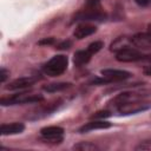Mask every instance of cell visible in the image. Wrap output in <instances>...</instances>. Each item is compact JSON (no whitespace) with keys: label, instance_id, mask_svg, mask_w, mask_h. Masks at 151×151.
<instances>
[{"label":"cell","instance_id":"6da1fadb","mask_svg":"<svg viewBox=\"0 0 151 151\" xmlns=\"http://www.w3.org/2000/svg\"><path fill=\"white\" fill-rule=\"evenodd\" d=\"M67 64H68V59L66 55L59 54L53 57L52 59H50L42 67V71L45 74L50 76V77H57L63 74L66 68H67Z\"/></svg>","mask_w":151,"mask_h":151},{"label":"cell","instance_id":"7a4b0ae2","mask_svg":"<svg viewBox=\"0 0 151 151\" xmlns=\"http://www.w3.org/2000/svg\"><path fill=\"white\" fill-rule=\"evenodd\" d=\"M105 18H106V14L101 9L100 5H96V6L85 5V8L79 11L73 17V21H90V20L101 21V20H105Z\"/></svg>","mask_w":151,"mask_h":151},{"label":"cell","instance_id":"3957f363","mask_svg":"<svg viewBox=\"0 0 151 151\" xmlns=\"http://www.w3.org/2000/svg\"><path fill=\"white\" fill-rule=\"evenodd\" d=\"M44 98L40 94H31V93H18L13 94L11 97H4L0 100V104L2 106L8 105H18V104H28V103H38L41 101Z\"/></svg>","mask_w":151,"mask_h":151},{"label":"cell","instance_id":"277c9868","mask_svg":"<svg viewBox=\"0 0 151 151\" xmlns=\"http://www.w3.org/2000/svg\"><path fill=\"white\" fill-rule=\"evenodd\" d=\"M149 91H140V92H136V91H130V92H123L120 94H118L113 100H112V105L116 107H119L124 104H130V103H134V101H140L144 100L147 96H149Z\"/></svg>","mask_w":151,"mask_h":151},{"label":"cell","instance_id":"5b68a950","mask_svg":"<svg viewBox=\"0 0 151 151\" xmlns=\"http://www.w3.org/2000/svg\"><path fill=\"white\" fill-rule=\"evenodd\" d=\"M40 134L46 142L58 144L63 142L64 129L60 126H46L40 130Z\"/></svg>","mask_w":151,"mask_h":151},{"label":"cell","instance_id":"8992f818","mask_svg":"<svg viewBox=\"0 0 151 151\" xmlns=\"http://www.w3.org/2000/svg\"><path fill=\"white\" fill-rule=\"evenodd\" d=\"M144 58V55L142 54V52H139L136 48H132L130 46L119 50L118 52H116V59L118 61L122 63H132V61H138L142 60Z\"/></svg>","mask_w":151,"mask_h":151},{"label":"cell","instance_id":"52a82bcc","mask_svg":"<svg viewBox=\"0 0 151 151\" xmlns=\"http://www.w3.org/2000/svg\"><path fill=\"white\" fill-rule=\"evenodd\" d=\"M101 76L104 79H106L107 83L111 81H120V80H125L129 79L132 74L127 71H123V70H116V68H105L101 70Z\"/></svg>","mask_w":151,"mask_h":151},{"label":"cell","instance_id":"ba28073f","mask_svg":"<svg viewBox=\"0 0 151 151\" xmlns=\"http://www.w3.org/2000/svg\"><path fill=\"white\" fill-rule=\"evenodd\" d=\"M149 107H151L150 103H144L143 100H140V101H134V103H130V104H124V105L117 107V110L122 114H130V113H137V112L147 110Z\"/></svg>","mask_w":151,"mask_h":151},{"label":"cell","instance_id":"9c48e42d","mask_svg":"<svg viewBox=\"0 0 151 151\" xmlns=\"http://www.w3.org/2000/svg\"><path fill=\"white\" fill-rule=\"evenodd\" d=\"M130 41L139 50H151V34L149 33H137L130 38Z\"/></svg>","mask_w":151,"mask_h":151},{"label":"cell","instance_id":"30bf717a","mask_svg":"<svg viewBox=\"0 0 151 151\" xmlns=\"http://www.w3.org/2000/svg\"><path fill=\"white\" fill-rule=\"evenodd\" d=\"M38 80V78L35 77H22V78H18L13 81H11L6 88L9 91H17V90H24L27 87H31L35 81Z\"/></svg>","mask_w":151,"mask_h":151},{"label":"cell","instance_id":"8fae6325","mask_svg":"<svg viewBox=\"0 0 151 151\" xmlns=\"http://www.w3.org/2000/svg\"><path fill=\"white\" fill-rule=\"evenodd\" d=\"M111 123L106 122L104 119H99V120H91L86 124H84L81 127H79V132L84 133V132H88V131H93V130H100V129H109L111 127Z\"/></svg>","mask_w":151,"mask_h":151},{"label":"cell","instance_id":"7c38bea8","mask_svg":"<svg viewBox=\"0 0 151 151\" xmlns=\"http://www.w3.org/2000/svg\"><path fill=\"white\" fill-rule=\"evenodd\" d=\"M25 130V125L22 123H11V124H1L0 133L2 136L18 134Z\"/></svg>","mask_w":151,"mask_h":151},{"label":"cell","instance_id":"4fadbf2b","mask_svg":"<svg viewBox=\"0 0 151 151\" xmlns=\"http://www.w3.org/2000/svg\"><path fill=\"white\" fill-rule=\"evenodd\" d=\"M96 31H97V27L93 26V25H90V24H80L79 26L76 27V29L73 32V35L77 39H84L86 37L93 34Z\"/></svg>","mask_w":151,"mask_h":151},{"label":"cell","instance_id":"5bb4252c","mask_svg":"<svg viewBox=\"0 0 151 151\" xmlns=\"http://www.w3.org/2000/svg\"><path fill=\"white\" fill-rule=\"evenodd\" d=\"M91 57H92V54L87 51V48H86V50H81V51H77V52L74 53L73 63H74V65H76L77 67H80V66L87 64V63L90 61Z\"/></svg>","mask_w":151,"mask_h":151},{"label":"cell","instance_id":"9a60e30c","mask_svg":"<svg viewBox=\"0 0 151 151\" xmlns=\"http://www.w3.org/2000/svg\"><path fill=\"white\" fill-rule=\"evenodd\" d=\"M71 86L70 83H52V84H48V85H45L42 87L44 91L46 92H58V91H63V90H66Z\"/></svg>","mask_w":151,"mask_h":151},{"label":"cell","instance_id":"2e32d148","mask_svg":"<svg viewBox=\"0 0 151 151\" xmlns=\"http://www.w3.org/2000/svg\"><path fill=\"white\" fill-rule=\"evenodd\" d=\"M129 44H131L130 39H126L125 37H119L117 38L112 44H111V51H114V52H118L119 50L122 48H125L129 46Z\"/></svg>","mask_w":151,"mask_h":151},{"label":"cell","instance_id":"e0dca14e","mask_svg":"<svg viewBox=\"0 0 151 151\" xmlns=\"http://www.w3.org/2000/svg\"><path fill=\"white\" fill-rule=\"evenodd\" d=\"M74 150H78V151H94V150H99V147L90 142H80L78 144H76L73 146Z\"/></svg>","mask_w":151,"mask_h":151},{"label":"cell","instance_id":"ac0fdd59","mask_svg":"<svg viewBox=\"0 0 151 151\" xmlns=\"http://www.w3.org/2000/svg\"><path fill=\"white\" fill-rule=\"evenodd\" d=\"M103 46H104V44H103L101 41H94V42H92V44H90V45H88L87 51L93 55L94 53L99 52V51L101 50V47H103Z\"/></svg>","mask_w":151,"mask_h":151},{"label":"cell","instance_id":"d6986e66","mask_svg":"<svg viewBox=\"0 0 151 151\" xmlns=\"http://www.w3.org/2000/svg\"><path fill=\"white\" fill-rule=\"evenodd\" d=\"M134 149H136L137 151H139V150H151V139L140 142Z\"/></svg>","mask_w":151,"mask_h":151},{"label":"cell","instance_id":"ffe728a7","mask_svg":"<svg viewBox=\"0 0 151 151\" xmlns=\"http://www.w3.org/2000/svg\"><path fill=\"white\" fill-rule=\"evenodd\" d=\"M109 116H111V113H110L109 111H99V112L94 113V114L92 116V118H93V119H104V118H106V117H109Z\"/></svg>","mask_w":151,"mask_h":151},{"label":"cell","instance_id":"44dd1931","mask_svg":"<svg viewBox=\"0 0 151 151\" xmlns=\"http://www.w3.org/2000/svg\"><path fill=\"white\" fill-rule=\"evenodd\" d=\"M71 46H72V41L71 40H64V41H61L60 44L57 45V48L58 50H67Z\"/></svg>","mask_w":151,"mask_h":151},{"label":"cell","instance_id":"7402d4cb","mask_svg":"<svg viewBox=\"0 0 151 151\" xmlns=\"http://www.w3.org/2000/svg\"><path fill=\"white\" fill-rule=\"evenodd\" d=\"M54 42H55V39H54V38H45V39L40 40L38 44H39V45H52V44H54Z\"/></svg>","mask_w":151,"mask_h":151},{"label":"cell","instance_id":"603a6c76","mask_svg":"<svg viewBox=\"0 0 151 151\" xmlns=\"http://www.w3.org/2000/svg\"><path fill=\"white\" fill-rule=\"evenodd\" d=\"M7 77H8V71L2 67V68L0 70V81H1V83H5V80L7 79Z\"/></svg>","mask_w":151,"mask_h":151},{"label":"cell","instance_id":"cb8c5ba5","mask_svg":"<svg viewBox=\"0 0 151 151\" xmlns=\"http://www.w3.org/2000/svg\"><path fill=\"white\" fill-rule=\"evenodd\" d=\"M139 6L142 7H145V6H149L151 4V0H134Z\"/></svg>","mask_w":151,"mask_h":151},{"label":"cell","instance_id":"d4e9b609","mask_svg":"<svg viewBox=\"0 0 151 151\" xmlns=\"http://www.w3.org/2000/svg\"><path fill=\"white\" fill-rule=\"evenodd\" d=\"M142 61H145L147 65H151V54H149V55H144V58L142 59Z\"/></svg>","mask_w":151,"mask_h":151},{"label":"cell","instance_id":"484cf974","mask_svg":"<svg viewBox=\"0 0 151 151\" xmlns=\"http://www.w3.org/2000/svg\"><path fill=\"white\" fill-rule=\"evenodd\" d=\"M144 73L147 76H151V65H146L144 67Z\"/></svg>","mask_w":151,"mask_h":151},{"label":"cell","instance_id":"4316f807","mask_svg":"<svg viewBox=\"0 0 151 151\" xmlns=\"http://www.w3.org/2000/svg\"><path fill=\"white\" fill-rule=\"evenodd\" d=\"M147 33H149V34H151V24H149V25H147Z\"/></svg>","mask_w":151,"mask_h":151}]
</instances>
